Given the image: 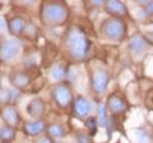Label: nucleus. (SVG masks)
Returning a JSON list of instances; mask_svg holds the SVG:
<instances>
[{
    "label": "nucleus",
    "mask_w": 153,
    "mask_h": 143,
    "mask_svg": "<svg viewBox=\"0 0 153 143\" xmlns=\"http://www.w3.org/2000/svg\"><path fill=\"white\" fill-rule=\"evenodd\" d=\"M89 49L91 42L87 35L76 26L69 28L65 37V50L70 58L76 61H83L89 54Z\"/></svg>",
    "instance_id": "f257e3e1"
},
{
    "label": "nucleus",
    "mask_w": 153,
    "mask_h": 143,
    "mask_svg": "<svg viewBox=\"0 0 153 143\" xmlns=\"http://www.w3.org/2000/svg\"><path fill=\"white\" fill-rule=\"evenodd\" d=\"M40 18L46 26H63L69 19V8L64 1H44L40 7Z\"/></svg>",
    "instance_id": "f03ea898"
},
{
    "label": "nucleus",
    "mask_w": 153,
    "mask_h": 143,
    "mask_svg": "<svg viewBox=\"0 0 153 143\" xmlns=\"http://www.w3.org/2000/svg\"><path fill=\"white\" fill-rule=\"evenodd\" d=\"M51 96L56 106L60 109H66L74 104V96L68 82H60L52 86Z\"/></svg>",
    "instance_id": "7ed1b4c3"
},
{
    "label": "nucleus",
    "mask_w": 153,
    "mask_h": 143,
    "mask_svg": "<svg viewBox=\"0 0 153 143\" xmlns=\"http://www.w3.org/2000/svg\"><path fill=\"white\" fill-rule=\"evenodd\" d=\"M101 32L106 39L111 41H121L125 37L126 26L120 18H108L101 26Z\"/></svg>",
    "instance_id": "20e7f679"
},
{
    "label": "nucleus",
    "mask_w": 153,
    "mask_h": 143,
    "mask_svg": "<svg viewBox=\"0 0 153 143\" xmlns=\"http://www.w3.org/2000/svg\"><path fill=\"white\" fill-rule=\"evenodd\" d=\"M22 51V42L16 37L5 40L0 45V61L9 63L13 61Z\"/></svg>",
    "instance_id": "39448f33"
},
{
    "label": "nucleus",
    "mask_w": 153,
    "mask_h": 143,
    "mask_svg": "<svg viewBox=\"0 0 153 143\" xmlns=\"http://www.w3.org/2000/svg\"><path fill=\"white\" fill-rule=\"evenodd\" d=\"M110 82V75L107 70L105 69H97L94 70L91 75V86L94 93L101 95L107 89V86Z\"/></svg>",
    "instance_id": "423d86ee"
},
{
    "label": "nucleus",
    "mask_w": 153,
    "mask_h": 143,
    "mask_svg": "<svg viewBox=\"0 0 153 143\" xmlns=\"http://www.w3.org/2000/svg\"><path fill=\"white\" fill-rule=\"evenodd\" d=\"M26 110L28 115L33 118V120H41L46 110V104L41 97H35L28 102Z\"/></svg>",
    "instance_id": "0eeeda50"
},
{
    "label": "nucleus",
    "mask_w": 153,
    "mask_h": 143,
    "mask_svg": "<svg viewBox=\"0 0 153 143\" xmlns=\"http://www.w3.org/2000/svg\"><path fill=\"white\" fill-rule=\"evenodd\" d=\"M9 82L17 89H23L32 83V77L27 72H13L9 75Z\"/></svg>",
    "instance_id": "6e6552de"
},
{
    "label": "nucleus",
    "mask_w": 153,
    "mask_h": 143,
    "mask_svg": "<svg viewBox=\"0 0 153 143\" xmlns=\"http://www.w3.org/2000/svg\"><path fill=\"white\" fill-rule=\"evenodd\" d=\"M73 110H74V114L76 118L83 119V118L89 116L91 111H92V105H91V102L85 97L78 96L74 100Z\"/></svg>",
    "instance_id": "1a4fd4ad"
},
{
    "label": "nucleus",
    "mask_w": 153,
    "mask_h": 143,
    "mask_svg": "<svg viewBox=\"0 0 153 143\" xmlns=\"http://www.w3.org/2000/svg\"><path fill=\"white\" fill-rule=\"evenodd\" d=\"M1 118L5 121L7 125H10L13 128H16L19 123H21V115L17 110V107L14 105H7L3 107L1 110Z\"/></svg>",
    "instance_id": "9d476101"
},
{
    "label": "nucleus",
    "mask_w": 153,
    "mask_h": 143,
    "mask_svg": "<svg viewBox=\"0 0 153 143\" xmlns=\"http://www.w3.org/2000/svg\"><path fill=\"white\" fill-rule=\"evenodd\" d=\"M46 124L42 120H31L23 124V132L28 137H38L46 130Z\"/></svg>",
    "instance_id": "9b49d317"
},
{
    "label": "nucleus",
    "mask_w": 153,
    "mask_h": 143,
    "mask_svg": "<svg viewBox=\"0 0 153 143\" xmlns=\"http://www.w3.org/2000/svg\"><path fill=\"white\" fill-rule=\"evenodd\" d=\"M105 9L108 14L114 16V18H120L126 14V7L123 1H117V0H110V1L105 3Z\"/></svg>",
    "instance_id": "f8f14e48"
},
{
    "label": "nucleus",
    "mask_w": 153,
    "mask_h": 143,
    "mask_svg": "<svg viewBox=\"0 0 153 143\" xmlns=\"http://www.w3.org/2000/svg\"><path fill=\"white\" fill-rule=\"evenodd\" d=\"M107 106L110 109V111L112 114H121L125 111L126 109V104L125 101L116 93H111L107 97Z\"/></svg>",
    "instance_id": "ddd939ff"
},
{
    "label": "nucleus",
    "mask_w": 153,
    "mask_h": 143,
    "mask_svg": "<svg viewBox=\"0 0 153 143\" xmlns=\"http://www.w3.org/2000/svg\"><path fill=\"white\" fill-rule=\"evenodd\" d=\"M26 26H27L26 21L23 19L22 17H18V16L13 17V18H10V19L8 21V31L16 37L21 36L22 33L25 32Z\"/></svg>",
    "instance_id": "4468645a"
},
{
    "label": "nucleus",
    "mask_w": 153,
    "mask_h": 143,
    "mask_svg": "<svg viewBox=\"0 0 153 143\" xmlns=\"http://www.w3.org/2000/svg\"><path fill=\"white\" fill-rule=\"evenodd\" d=\"M129 49H130L134 54L140 55L147 49V41L143 39V36H140V35H134L130 39V41H129Z\"/></svg>",
    "instance_id": "2eb2a0df"
},
{
    "label": "nucleus",
    "mask_w": 153,
    "mask_h": 143,
    "mask_svg": "<svg viewBox=\"0 0 153 143\" xmlns=\"http://www.w3.org/2000/svg\"><path fill=\"white\" fill-rule=\"evenodd\" d=\"M46 130H47L49 137L54 138V139H61V138H64L66 136L65 128L61 124H57V123H52L50 125H47Z\"/></svg>",
    "instance_id": "dca6fc26"
},
{
    "label": "nucleus",
    "mask_w": 153,
    "mask_h": 143,
    "mask_svg": "<svg viewBox=\"0 0 153 143\" xmlns=\"http://www.w3.org/2000/svg\"><path fill=\"white\" fill-rule=\"evenodd\" d=\"M66 74H68L66 73V69L61 64H56V65H54V68L51 69V79L56 83L63 82L64 78L66 77Z\"/></svg>",
    "instance_id": "f3484780"
},
{
    "label": "nucleus",
    "mask_w": 153,
    "mask_h": 143,
    "mask_svg": "<svg viewBox=\"0 0 153 143\" xmlns=\"http://www.w3.org/2000/svg\"><path fill=\"white\" fill-rule=\"evenodd\" d=\"M0 138H1V141H4V142L13 141L14 138H16V129L10 125L4 124V125L0 127Z\"/></svg>",
    "instance_id": "a211bd4d"
},
{
    "label": "nucleus",
    "mask_w": 153,
    "mask_h": 143,
    "mask_svg": "<svg viewBox=\"0 0 153 143\" xmlns=\"http://www.w3.org/2000/svg\"><path fill=\"white\" fill-rule=\"evenodd\" d=\"M97 121L103 127H106L107 124V107L102 102L97 106Z\"/></svg>",
    "instance_id": "6ab92c4d"
},
{
    "label": "nucleus",
    "mask_w": 153,
    "mask_h": 143,
    "mask_svg": "<svg viewBox=\"0 0 153 143\" xmlns=\"http://www.w3.org/2000/svg\"><path fill=\"white\" fill-rule=\"evenodd\" d=\"M134 139L137 143H152V138L146 130L138 129L134 133Z\"/></svg>",
    "instance_id": "aec40b11"
},
{
    "label": "nucleus",
    "mask_w": 153,
    "mask_h": 143,
    "mask_svg": "<svg viewBox=\"0 0 153 143\" xmlns=\"http://www.w3.org/2000/svg\"><path fill=\"white\" fill-rule=\"evenodd\" d=\"M97 118L94 116H88L87 118V121H85V125H87V129L89 132L91 136H93L96 130H97Z\"/></svg>",
    "instance_id": "412c9836"
},
{
    "label": "nucleus",
    "mask_w": 153,
    "mask_h": 143,
    "mask_svg": "<svg viewBox=\"0 0 153 143\" xmlns=\"http://www.w3.org/2000/svg\"><path fill=\"white\" fill-rule=\"evenodd\" d=\"M9 102H12L10 89L0 88V104H4V106H7V104Z\"/></svg>",
    "instance_id": "4be33fe9"
},
{
    "label": "nucleus",
    "mask_w": 153,
    "mask_h": 143,
    "mask_svg": "<svg viewBox=\"0 0 153 143\" xmlns=\"http://www.w3.org/2000/svg\"><path fill=\"white\" fill-rule=\"evenodd\" d=\"M76 143H92L91 134H87V133H78V134H76Z\"/></svg>",
    "instance_id": "5701e85b"
},
{
    "label": "nucleus",
    "mask_w": 153,
    "mask_h": 143,
    "mask_svg": "<svg viewBox=\"0 0 153 143\" xmlns=\"http://www.w3.org/2000/svg\"><path fill=\"white\" fill-rule=\"evenodd\" d=\"M35 143H54V141L49 136H42V137H38L35 141Z\"/></svg>",
    "instance_id": "b1692460"
},
{
    "label": "nucleus",
    "mask_w": 153,
    "mask_h": 143,
    "mask_svg": "<svg viewBox=\"0 0 153 143\" xmlns=\"http://www.w3.org/2000/svg\"><path fill=\"white\" fill-rule=\"evenodd\" d=\"M5 28H8V21L0 18V31H5Z\"/></svg>",
    "instance_id": "393cba45"
},
{
    "label": "nucleus",
    "mask_w": 153,
    "mask_h": 143,
    "mask_svg": "<svg viewBox=\"0 0 153 143\" xmlns=\"http://www.w3.org/2000/svg\"><path fill=\"white\" fill-rule=\"evenodd\" d=\"M147 14H153V1H149V4L146 7Z\"/></svg>",
    "instance_id": "a878e982"
},
{
    "label": "nucleus",
    "mask_w": 153,
    "mask_h": 143,
    "mask_svg": "<svg viewBox=\"0 0 153 143\" xmlns=\"http://www.w3.org/2000/svg\"><path fill=\"white\" fill-rule=\"evenodd\" d=\"M0 88H1V75H0Z\"/></svg>",
    "instance_id": "bb28decb"
},
{
    "label": "nucleus",
    "mask_w": 153,
    "mask_h": 143,
    "mask_svg": "<svg viewBox=\"0 0 153 143\" xmlns=\"http://www.w3.org/2000/svg\"><path fill=\"white\" fill-rule=\"evenodd\" d=\"M0 143H4V142H3V141H1V138H0Z\"/></svg>",
    "instance_id": "cd10ccee"
},
{
    "label": "nucleus",
    "mask_w": 153,
    "mask_h": 143,
    "mask_svg": "<svg viewBox=\"0 0 153 143\" xmlns=\"http://www.w3.org/2000/svg\"><path fill=\"white\" fill-rule=\"evenodd\" d=\"M55 143H63V142H55Z\"/></svg>",
    "instance_id": "c85d7f7f"
},
{
    "label": "nucleus",
    "mask_w": 153,
    "mask_h": 143,
    "mask_svg": "<svg viewBox=\"0 0 153 143\" xmlns=\"http://www.w3.org/2000/svg\"><path fill=\"white\" fill-rule=\"evenodd\" d=\"M69 143H74V142H69Z\"/></svg>",
    "instance_id": "c756f323"
},
{
    "label": "nucleus",
    "mask_w": 153,
    "mask_h": 143,
    "mask_svg": "<svg viewBox=\"0 0 153 143\" xmlns=\"http://www.w3.org/2000/svg\"><path fill=\"white\" fill-rule=\"evenodd\" d=\"M4 143H9V142H4Z\"/></svg>",
    "instance_id": "7c9ffc66"
}]
</instances>
